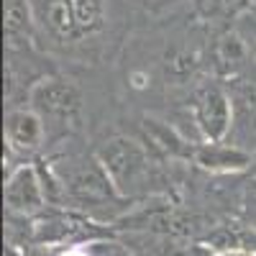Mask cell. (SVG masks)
I'll return each instance as SVG.
<instances>
[{
  "mask_svg": "<svg viewBox=\"0 0 256 256\" xmlns=\"http://www.w3.org/2000/svg\"><path fill=\"white\" fill-rule=\"evenodd\" d=\"M90 256H131L120 244L113 241H92V244H84Z\"/></svg>",
  "mask_w": 256,
  "mask_h": 256,
  "instance_id": "obj_12",
  "label": "cell"
},
{
  "mask_svg": "<svg viewBox=\"0 0 256 256\" xmlns=\"http://www.w3.org/2000/svg\"><path fill=\"white\" fill-rule=\"evenodd\" d=\"M195 118L210 144H220L233 120V102L220 88H205L195 98Z\"/></svg>",
  "mask_w": 256,
  "mask_h": 256,
  "instance_id": "obj_3",
  "label": "cell"
},
{
  "mask_svg": "<svg viewBox=\"0 0 256 256\" xmlns=\"http://www.w3.org/2000/svg\"><path fill=\"white\" fill-rule=\"evenodd\" d=\"M28 100L31 110H36L41 118H56V120H72L82 108L77 88L59 77L38 80L28 90Z\"/></svg>",
  "mask_w": 256,
  "mask_h": 256,
  "instance_id": "obj_2",
  "label": "cell"
},
{
  "mask_svg": "<svg viewBox=\"0 0 256 256\" xmlns=\"http://www.w3.org/2000/svg\"><path fill=\"white\" fill-rule=\"evenodd\" d=\"M246 6H248V0H216V8H218L223 16H236V13H241Z\"/></svg>",
  "mask_w": 256,
  "mask_h": 256,
  "instance_id": "obj_13",
  "label": "cell"
},
{
  "mask_svg": "<svg viewBox=\"0 0 256 256\" xmlns=\"http://www.w3.org/2000/svg\"><path fill=\"white\" fill-rule=\"evenodd\" d=\"M41 13H44V24L49 26V31L64 41H77V24L70 8V0H44L41 6Z\"/></svg>",
  "mask_w": 256,
  "mask_h": 256,
  "instance_id": "obj_8",
  "label": "cell"
},
{
  "mask_svg": "<svg viewBox=\"0 0 256 256\" xmlns=\"http://www.w3.org/2000/svg\"><path fill=\"white\" fill-rule=\"evenodd\" d=\"M46 192L31 164H20L6 182V205L16 216H34L44 208Z\"/></svg>",
  "mask_w": 256,
  "mask_h": 256,
  "instance_id": "obj_4",
  "label": "cell"
},
{
  "mask_svg": "<svg viewBox=\"0 0 256 256\" xmlns=\"http://www.w3.org/2000/svg\"><path fill=\"white\" fill-rule=\"evenodd\" d=\"M212 256H256V248H241V246H228V248H218Z\"/></svg>",
  "mask_w": 256,
  "mask_h": 256,
  "instance_id": "obj_14",
  "label": "cell"
},
{
  "mask_svg": "<svg viewBox=\"0 0 256 256\" xmlns=\"http://www.w3.org/2000/svg\"><path fill=\"white\" fill-rule=\"evenodd\" d=\"M236 102H238V110H241L244 123L251 128V131H256V88L244 90Z\"/></svg>",
  "mask_w": 256,
  "mask_h": 256,
  "instance_id": "obj_11",
  "label": "cell"
},
{
  "mask_svg": "<svg viewBox=\"0 0 256 256\" xmlns=\"http://www.w3.org/2000/svg\"><path fill=\"white\" fill-rule=\"evenodd\" d=\"M44 141V118L31 108H18L6 116V144L13 154H34Z\"/></svg>",
  "mask_w": 256,
  "mask_h": 256,
  "instance_id": "obj_5",
  "label": "cell"
},
{
  "mask_svg": "<svg viewBox=\"0 0 256 256\" xmlns=\"http://www.w3.org/2000/svg\"><path fill=\"white\" fill-rule=\"evenodd\" d=\"M59 256H90V254H88L84 246H72V248H64Z\"/></svg>",
  "mask_w": 256,
  "mask_h": 256,
  "instance_id": "obj_15",
  "label": "cell"
},
{
  "mask_svg": "<svg viewBox=\"0 0 256 256\" xmlns=\"http://www.w3.org/2000/svg\"><path fill=\"white\" fill-rule=\"evenodd\" d=\"M98 164L118 192H128L141 184L148 172V159L144 146L134 138H110L98 152Z\"/></svg>",
  "mask_w": 256,
  "mask_h": 256,
  "instance_id": "obj_1",
  "label": "cell"
},
{
  "mask_svg": "<svg viewBox=\"0 0 256 256\" xmlns=\"http://www.w3.org/2000/svg\"><path fill=\"white\" fill-rule=\"evenodd\" d=\"M6 31L10 36L28 31V6H26V0H8V6H6Z\"/></svg>",
  "mask_w": 256,
  "mask_h": 256,
  "instance_id": "obj_10",
  "label": "cell"
},
{
  "mask_svg": "<svg viewBox=\"0 0 256 256\" xmlns=\"http://www.w3.org/2000/svg\"><path fill=\"white\" fill-rule=\"evenodd\" d=\"M216 67L223 74H233L244 67V62L248 56V46L244 44V38L236 31H226L218 41H216Z\"/></svg>",
  "mask_w": 256,
  "mask_h": 256,
  "instance_id": "obj_7",
  "label": "cell"
},
{
  "mask_svg": "<svg viewBox=\"0 0 256 256\" xmlns=\"http://www.w3.org/2000/svg\"><path fill=\"white\" fill-rule=\"evenodd\" d=\"M195 164L212 174H230L244 172L251 164V154L238 146H223V144H205L195 148Z\"/></svg>",
  "mask_w": 256,
  "mask_h": 256,
  "instance_id": "obj_6",
  "label": "cell"
},
{
  "mask_svg": "<svg viewBox=\"0 0 256 256\" xmlns=\"http://www.w3.org/2000/svg\"><path fill=\"white\" fill-rule=\"evenodd\" d=\"M70 8H72V16H74L80 38L102 31V26H105L102 0H70Z\"/></svg>",
  "mask_w": 256,
  "mask_h": 256,
  "instance_id": "obj_9",
  "label": "cell"
}]
</instances>
